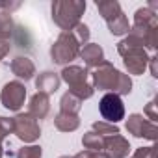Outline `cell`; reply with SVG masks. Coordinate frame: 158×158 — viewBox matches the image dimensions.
I'll return each instance as SVG.
<instances>
[{"mask_svg":"<svg viewBox=\"0 0 158 158\" xmlns=\"http://www.w3.org/2000/svg\"><path fill=\"white\" fill-rule=\"evenodd\" d=\"M41 156H43V149L35 143L24 145L15 152V158H41Z\"/></svg>","mask_w":158,"mask_h":158,"instance_id":"23","label":"cell"},{"mask_svg":"<svg viewBox=\"0 0 158 158\" xmlns=\"http://www.w3.org/2000/svg\"><path fill=\"white\" fill-rule=\"evenodd\" d=\"M117 52L119 56L123 58V65L125 69L128 71V76L130 74H143L147 71V65H149V52L145 50L143 43L132 35V34H127L119 43H117Z\"/></svg>","mask_w":158,"mask_h":158,"instance_id":"3","label":"cell"},{"mask_svg":"<svg viewBox=\"0 0 158 158\" xmlns=\"http://www.w3.org/2000/svg\"><path fill=\"white\" fill-rule=\"evenodd\" d=\"M10 134H13V119L0 115V145Z\"/></svg>","mask_w":158,"mask_h":158,"instance_id":"24","label":"cell"},{"mask_svg":"<svg viewBox=\"0 0 158 158\" xmlns=\"http://www.w3.org/2000/svg\"><path fill=\"white\" fill-rule=\"evenodd\" d=\"M71 34L74 35V39L78 41V45H80V47H84V45L89 43V26L84 24V23H78V24L71 30Z\"/></svg>","mask_w":158,"mask_h":158,"instance_id":"22","label":"cell"},{"mask_svg":"<svg viewBox=\"0 0 158 158\" xmlns=\"http://www.w3.org/2000/svg\"><path fill=\"white\" fill-rule=\"evenodd\" d=\"M125 127H127V132L132 134L134 138H139V139L143 138V139H149V141H156V138H158L156 123H151L141 114H130Z\"/></svg>","mask_w":158,"mask_h":158,"instance_id":"10","label":"cell"},{"mask_svg":"<svg viewBox=\"0 0 158 158\" xmlns=\"http://www.w3.org/2000/svg\"><path fill=\"white\" fill-rule=\"evenodd\" d=\"M10 69H11V73L19 78V80H32L34 78V74H35V65H34V61L30 60V58H26V56H17V58H13L11 60V63H10Z\"/></svg>","mask_w":158,"mask_h":158,"instance_id":"15","label":"cell"},{"mask_svg":"<svg viewBox=\"0 0 158 158\" xmlns=\"http://www.w3.org/2000/svg\"><path fill=\"white\" fill-rule=\"evenodd\" d=\"M73 158H108L104 152H95V151H88V149H84V151H80V152H76Z\"/></svg>","mask_w":158,"mask_h":158,"instance_id":"27","label":"cell"},{"mask_svg":"<svg viewBox=\"0 0 158 158\" xmlns=\"http://www.w3.org/2000/svg\"><path fill=\"white\" fill-rule=\"evenodd\" d=\"M13 119V134L21 139V141H24L26 145H32V143H35L37 139H39V136H41V127H39V121L37 119H34L28 112L26 114H17L15 117H11Z\"/></svg>","mask_w":158,"mask_h":158,"instance_id":"8","label":"cell"},{"mask_svg":"<svg viewBox=\"0 0 158 158\" xmlns=\"http://www.w3.org/2000/svg\"><path fill=\"white\" fill-rule=\"evenodd\" d=\"M149 69H151V74L154 76V78H158V69H156V54H151L149 56V65H147Z\"/></svg>","mask_w":158,"mask_h":158,"instance_id":"30","label":"cell"},{"mask_svg":"<svg viewBox=\"0 0 158 158\" xmlns=\"http://www.w3.org/2000/svg\"><path fill=\"white\" fill-rule=\"evenodd\" d=\"M95 6H97L101 17L104 19L112 35H127L130 32L128 17L121 10V4L117 0H97Z\"/></svg>","mask_w":158,"mask_h":158,"instance_id":"6","label":"cell"},{"mask_svg":"<svg viewBox=\"0 0 158 158\" xmlns=\"http://www.w3.org/2000/svg\"><path fill=\"white\" fill-rule=\"evenodd\" d=\"M89 78H91L93 89H99V91L115 93L119 97L128 95L132 91V78L128 74L121 73L119 69H115L114 63H110L108 60H104L95 69H91Z\"/></svg>","mask_w":158,"mask_h":158,"instance_id":"1","label":"cell"},{"mask_svg":"<svg viewBox=\"0 0 158 158\" xmlns=\"http://www.w3.org/2000/svg\"><path fill=\"white\" fill-rule=\"evenodd\" d=\"M80 48L82 47L78 45V41L74 39V35L71 32H60L54 45L50 47V58H52L54 63L67 67V65H71L73 60L78 58Z\"/></svg>","mask_w":158,"mask_h":158,"instance_id":"7","label":"cell"},{"mask_svg":"<svg viewBox=\"0 0 158 158\" xmlns=\"http://www.w3.org/2000/svg\"><path fill=\"white\" fill-rule=\"evenodd\" d=\"M19 8H21V2H11V0H0V11H8V13H11V11L19 10Z\"/></svg>","mask_w":158,"mask_h":158,"instance_id":"28","label":"cell"},{"mask_svg":"<svg viewBox=\"0 0 158 158\" xmlns=\"http://www.w3.org/2000/svg\"><path fill=\"white\" fill-rule=\"evenodd\" d=\"M10 50H11V43H10V39L0 37V61H2V60L10 54Z\"/></svg>","mask_w":158,"mask_h":158,"instance_id":"29","label":"cell"},{"mask_svg":"<svg viewBox=\"0 0 158 158\" xmlns=\"http://www.w3.org/2000/svg\"><path fill=\"white\" fill-rule=\"evenodd\" d=\"M78 56L84 60V63L89 69H95L99 63H102L106 60L104 58V50H102V47L99 43H88V45H84L80 48V54H78Z\"/></svg>","mask_w":158,"mask_h":158,"instance_id":"16","label":"cell"},{"mask_svg":"<svg viewBox=\"0 0 158 158\" xmlns=\"http://www.w3.org/2000/svg\"><path fill=\"white\" fill-rule=\"evenodd\" d=\"M26 99V86L21 80H11L4 84L2 91H0V102L10 112H19L24 104Z\"/></svg>","mask_w":158,"mask_h":158,"instance_id":"9","label":"cell"},{"mask_svg":"<svg viewBox=\"0 0 158 158\" xmlns=\"http://www.w3.org/2000/svg\"><path fill=\"white\" fill-rule=\"evenodd\" d=\"M99 112L106 123L117 125L121 119H125V104L119 95L115 93H104L99 101Z\"/></svg>","mask_w":158,"mask_h":158,"instance_id":"11","label":"cell"},{"mask_svg":"<svg viewBox=\"0 0 158 158\" xmlns=\"http://www.w3.org/2000/svg\"><path fill=\"white\" fill-rule=\"evenodd\" d=\"M102 143H104V136H101V134H97V132H93V130H89V132H86V134L82 136V145H84V149H88V151L102 152Z\"/></svg>","mask_w":158,"mask_h":158,"instance_id":"19","label":"cell"},{"mask_svg":"<svg viewBox=\"0 0 158 158\" xmlns=\"http://www.w3.org/2000/svg\"><path fill=\"white\" fill-rule=\"evenodd\" d=\"M102 152L108 158H127L128 152H130V143L121 134L106 136L104 138V143H102Z\"/></svg>","mask_w":158,"mask_h":158,"instance_id":"12","label":"cell"},{"mask_svg":"<svg viewBox=\"0 0 158 158\" xmlns=\"http://www.w3.org/2000/svg\"><path fill=\"white\" fill-rule=\"evenodd\" d=\"M60 84H61V78L58 73H52V71H43L35 76V88L39 93H45V95H52L60 89Z\"/></svg>","mask_w":158,"mask_h":158,"instance_id":"13","label":"cell"},{"mask_svg":"<svg viewBox=\"0 0 158 158\" xmlns=\"http://www.w3.org/2000/svg\"><path fill=\"white\" fill-rule=\"evenodd\" d=\"M60 78L69 86V93H73L74 97H78L82 102L86 99H91L95 89L91 86V78H89V71L80 67V65H67L61 69Z\"/></svg>","mask_w":158,"mask_h":158,"instance_id":"5","label":"cell"},{"mask_svg":"<svg viewBox=\"0 0 158 158\" xmlns=\"http://www.w3.org/2000/svg\"><path fill=\"white\" fill-rule=\"evenodd\" d=\"M13 19H11V13L8 11H0V37H6L10 39V35L13 34Z\"/></svg>","mask_w":158,"mask_h":158,"instance_id":"21","label":"cell"},{"mask_svg":"<svg viewBox=\"0 0 158 158\" xmlns=\"http://www.w3.org/2000/svg\"><path fill=\"white\" fill-rule=\"evenodd\" d=\"M91 130L101 134V136H114V134H121L119 132V127L117 125H112V123H106V121H95L91 125Z\"/></svg>","mask_w":158,"mask_h":158,"instance_id":"20","label":"cell"},{"mask_svg":"<svg viewBox=\"0 0 158 158\" xmlns=\"http://www.w3.org/2000/svg\"><path fill=\"white\" fill-rule=\"evenodd\" d=\"M58 158H73V156H67V154H63V156H58Z\"/></svg>","mask_w":158,"mask_h":158,"instance_id":"32","label":"cell"},{"mask_svg":"<svg viewBox=\"0 0 158 158\" xmlns=\"http://www.w3.org/2000/svg\"><path fill=\"white\" fill-rule=\"evenodd\" d=\"M143 115H147V119H149L151 123H156L158 114H156V101H154V99H152L151 102H147V106H145V110H143Z\"/></svg>","mask_w":158,"mask_h":158,"instance_id":"26","label":"cell"},{"mask_svg":"<svg viewBox=\"0 0 158 158\" xmlns=\"http://www.w3.org/2000/svg\"><path fill=\"white\" fill-rule=\"evenodd\" d=\"M86 0H54L50 6L52 21L61 32H71L86 11Z\"/></svg>","mask_w":158,"mask_h":158,"instance_id":"4","label":"cell"},{"mask_svg":"<svg viewBox=\"0 0 158 158\" xmlns=\"http://www.w3.org/2000/svg\"><path fill=\"white\" fill-rule=\"evenodd\" d=\"M156 8H158L156 2H149L147 6L136 10L134 23L130 26V32H128L143 43L147 52L151 50L152 54H154L156 45H158V17H156L158 13H156Z\"/></svg>","mask_w":158,"mask_h":158,"instance_id":"2","label":"cell"},{"mask_svg":"<svg viewBox=\"0 0 158 158\" xmlns=\"http://www.w3.org/2000/svg\"><path fill=\"white\" fill-rule=\"evenodd\" d=\"M130 158H158L156 156V147L154 145H151V147H138Z\"/></svg>","mask_w":158,"mask_h":158,"instance_id":"25","label":"cell"},{"mask_svg":"<svg viewBox=\"0 0 158 158\" xmlns=\"http://www.w3.org/2000/svg\"><path fill=\"white\" fill-rule=\"evenodd\" d=\"M48 112H50V97L45 93H39V91L34 93L30 97V102H28V114L34 119L41 121L48 115Z\"/></svg>","mask_w":158,"mask_h":158,"instance_id":"14","label":"cell"},{"mask_svg":"<svg viewBox=\"0 0 158 158\" xmlns=\"http://www.w3.org/2000/svg\"><path fill=\"white\" fill-rule=\"evenodd\" d=\"M80 110H82V101L78 97H74L69 91L61 95V99H60V112H63V114H76L78 115Z\"/></svg>","mask_w":158,"mask_h":158,"instance_id":"18","label":"cell"},{"mask_svg":"<svg viewBox=\"0 0 158 158\" xmlns=\"http://www.w3.org/2000/svg\"><path fill=\"white\" fill-rule=\"evenodd\" d=\"M54 127L60 132H74L78 127H80V117H78L76 114L58 112V115L54 117Z\"/></svg>","mask_w":158,"mask_h":158,"instance_id":"17","label":"cell"},{"mask_svg":"<svg viewBox=\"0 0 158 158\" xmlns=\"http://www.w3.org/2000/svg\"><path fill=\"white\" fill-rule=\"evenodd\" d=\"M4 156V149H2V145H0V158Z\"/></svg>","mask_w":158,"mask_h":158,"instance_id":"31","label":"cell"}]
</instances>
